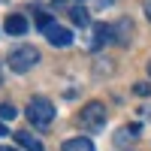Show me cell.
Wrapping results in <instances>:
<instances>
[{
  "mask_svg": "<svg viewBox=\"0 0 151 151\" xmlns=\"http://www.w3.org/2000/svg\"><path fill=\"white\" fill-rule=\"evenodd\" d=\"M27 121L33 124V127H52V121H55V106H52V100L48 97H30V103H27Z\"/></svg>",
  "mask_w": 151,
  "mask_h": 151,
  "instance_id": "1",
  "label": "cell"
},
{
  "mask_svg": "<svg viewBox=\"0 0 151 151\" xmlns=\"http://www.w3.org/2000/svg\"><path fill=\"white\" fill-rule=\"evenodd\" d=\"M106 106L103 103H97V100H91V103H85L82 106V112H79V124L85 130H91V133H97V130H103L106 127Z\"/></svg>",
  "mask_w": 151,
  "mask_h": 151,
  "instance_id": "2",
  "label": "cell"
},
{
  "mask_svg": "<svg viewBox=\"0 0 151 151\" xmlns=\"http://www.w3.org/2000/svg\"><path fill=\"white\" fill-rule=\"evenodd\" d=\"M6 64H9V70H15V73H27V70H33L36 64H40V52H36L33 45H18V48L9 52Z\"/></svg>",
  "mask_w": 151,
  "mask_h": 151,
  "instance_id": "3",
  "label": "cell"
},
{
  "mask_svg": "<svg viewBox=\"0 0 151 151\" xmlns=\"http://www.w3.org/2000/svg\"><path fill=\"white\" fill-rule=\"evenodd\" d=\"M42 33H45V40L52 42V45H58V48H67V45L73 42V33H70L67 27H60V24H55V21L48 24Z\"/></svg>",
  "mask_w": 151,
  "mask_h": 151,
  "instance_id": "4",
  "label": "cell"
},
{
  "mask_svg": "<svg viewBox=\"0 0 151 151\" xmlns=\"http://www.w3.org/2000/svg\"><path fill=\"white\" fill-rule=\"evenodd\" d=\"M15 142L24 148V151H45V145L36 139V136H30V133H24V130H18L15 133Z\"/></svg>",
  "mask_w": 151,
  "mask_h": 151,
  "instance_id": "5",
  "label": "cell"
},
{
  "mask_svg": "<svg viewBox=\"0 0 151 151\" xmlns=\"http://www.w3.org/2000/svg\"><path fill=\"white\" fill-rule=\"evenodd\" d=\"M3 27H6V33H12V36H21L24 30H27V18H24V15H9Z\"/></svg>",
  "mask_w": 151,
  "mask_h": 151,
  "instance_id": "6",
  "label": "cell"
},
{
  "mask_svg": "<svg viewBox=\"0 0 151 151\" xmlns=\"http://www.w3.org/2000/svg\"><path fill=\"white\" fill-rule=\"evenodd\" d=\"M64 151H94V142L76 136V139H67V142H64Z\"/></svg>",
  "mask_w": 151,
  "mask_h": 151,
  "instance_id": "7",
  "label": "cell"
},
{
  "mask_svg": "<svg viewBox=\"0 0 151 151\" xmlns=\"http://www.w3.org/2000/svg\"><path fill=\"white\" fill-rule=\"evenodd\" d=\"M70 18H73L76 24H82V27H85L88 21H91V15H88V9H85V6H76V9H70Z\"/></svg>",
  "mask_w": 151,
  "mask_h": 151,
  "instance_id": "8",
  "label": "cell"
},
{
  "mask_svg": "<svg viewBox=\"0 0 151 151\" xmlns=\"http://www.w3.org/2000/svg\"><path fill=\"white\" fill-rule=\"evenodd\" d=\"M0 118L12 121V118H15V106H12V103H0Z\"/></svg>",
  "mask_w": 151,
  "mask_h": 151,
  "instance_id": "9",
  "label": "cell"
},
{
  "mask_svg": "<svg viewBox=\"0 0 151 151\" xmlns=\"http://www.w3.org/2000/svg\"><path fill=\"white\" fill-rule=\"evenodd\" d=\"M133 91L139 94V97H148V94H151V85H145V82H139V85L133 88Z\"/></svg>",
  "mask_w": 151,
  "mask_h": 151,
  "instance_id": "10",
  "label": "cell"
},
{
  "mask_svg": "<svg viewBox=\"0 0 151 151\" xmlns=\"http://www.w3.org/2000/svg\"><path fill=\"white\" fill-rule=\"evenodd\" d=\"M0 151H18V148H6V145H0Z\"/></svg>",
  "mask_w": 151,
  "mask_h": 151,
  "instance_id": "11",
  "label": "cell"
},
{
  "mask_svg": "<svg viewBox=\"0 0 151 151\" xmlns=\"http://www.w3.org/2000/svg\"><path fill=\"white\" fill-rule=\"evenodd\" d=\"M145 12H148V18H151V3H145Z\"/></svg>",
  "mask_w": 151,
  "mask_h": 151,
  "instance_id": "12",
  "label": "cell"
},
{
  "mask_svg": "<svg viewBox=\"0 0 151 151\" xmlns=\"http://www.w3.org/2000/svg\"><path fill=\"white\" fill-rule=\"evenodd\" d=\"M3 133H6V130H3V124H0V136H3Z\"/></svg>",
  "mask_w": 151,
  "mask_h": 151,
  "instance_id": "13",
  "label": "cell"
},
{
  "mask_svg": "<svg viewBox=\"0 0 151 151\" xmlns=\"http://www.w3.org/2000/svg\"><path fill=\"white\" fill-rule=\"evenodd\" d=\"M148 76H151V60H148Z\"/></svg>",
  "mask_w": 151,
  "mask_h": 151,
  "instance_id": "14",
  "label": "cell"
}]
</instances>
